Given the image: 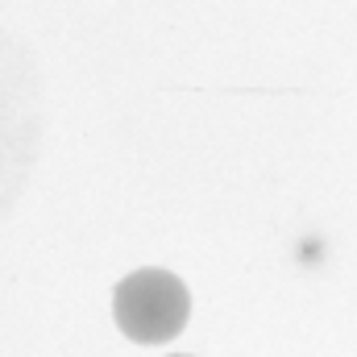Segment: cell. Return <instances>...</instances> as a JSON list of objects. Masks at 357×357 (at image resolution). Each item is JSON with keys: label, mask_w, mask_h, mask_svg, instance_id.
Instances as JSON below:
<instances>
[{"label": "cell", "mask_w": 357, "mask_h": 357, "mask_svg": "<svg viewBox=\"0 0 357 357\" xmlns=\"http://www.w3.org/2000/svg\"><path fill=\"white\" fill-rule=\"evenodd\" d=\"M112 316L133 345H167L187 328L191 295L171 270H133L112 291Z\"/></svg>", "instance_id": "cell-1"}, {"label": "cell", "mask_w": 357, "mask_h": 357, "mask_svg": "<svg viewBox=\"0 0 357 357\" xmlns=\"http://www.w3.org/2000/svg\"><path fill=\"white\" fill-rule=\"evenodd\" d=\"M171 357H187V354H171Z\"/></svg>", "instance_id": "cell-2"}]
</instances>
